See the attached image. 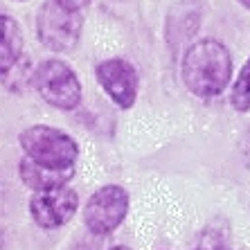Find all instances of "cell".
Wrapping results in <instances>:
<instances>
[{
    "instance_id": "obj_1",
    "label": "cell",
    "mask_w": 250,
    "mask_h": 250,
    "mask_svg": "<svg viewBox=\"0 0 250 250\" xmlns=\"http://www.w3.org/2000/svg\"><path fill=\"white\" fill-rule=\"evenodd\" d=\"M232 54L216 39L196 41L183 57V82L196 97H216L230 83Z\"/></svg>"
},
{
    "instance_id": "obj_2",
    "label": "cell",
    "mask_w": 250,
    "mask_h": 250,
    "mask_svg": "<svg viewBox=\"0 0 250 250\" xmlns=\"http://www.w3.org/2000/svg\"><path fill=\"white\" fill-rule=\"evenodd\" d=\"M18 145H21L27 160L43 165V167H75L77 158H79V146L75 140L63 131H59L54 126H45V124L27 126L18 135Z\"/></svg>"
},
{
    "instance_id": "obj_3",
    "label": "cell",
    "mask_w": 250,
    "mask_h": 250,
    "mask_svg": "<svg viewBox=\"0 0 250 250\" xmlns=\"http://www.w3.org/2000/svg\"><path fill=\"white\" fill-rule=\"evenodd\" d=\"M32 83L45 104L59 111H75L82 104V82L61 59H47L32 72Z\"/></svg>"
},
{
    "instance_id": "obj_4",
    "label": "cell",
    "mask_w": 250,
    "mask_h": 250,
    "mask_svg": "<svg viewBox=\"0 0 250 250\" xmlns=\"http://www.w3.org/2000/svg\"><path fill=\"white\" fill-rule=\"evenodd\" d=\"M83 18L79 12H68L57 2L47 0L36 18L39 41L52 52H70L79 43Z\"/></svg>"
},
{
    "instance_id": "obj_5",
    "label": "cell",
    "mask_w": 250,
    "mask_h": 250,
    "mask_svg": "<svg viewBox=\"0 0 250 250\" xmlns=\"http://www.w3.org/2000/svg\"><path fill=\"white\" fill-rule=\"evenodd\" d=\"M128 192L120 185L99 187L88 198L83 209V223L93 234H111L128 212Z\"/></svg>"
},
{
    "instance_id": "obj_6",
    "label": "cell",
    "mask_w": 250,
    "mask_h": 250,
    "mask_svg": "<svg viewBox=\"0 0 250 250\" xmlns=\"http://www.w3.org/2000/svg\"><path fill=\"white\" fill-rule=\"evenodd\" d=\"M77 208H79V196L68 185L47 192H34V196L29 198V214L36 226L45 230L65 226L75 216Z\"/></svg>"
},
{
    "instance_id": "obj_7",
    "label": "cell",
    "mask_w": 250,
    "mask_h": 250,
    "mask_svg": "<svg viewBox=\"0 0 250 250\" xmlns=\"http://www.w3.org/2000/svg\"><path fill=\"white\" fill-rule=\"evenodd\" d=\"M99 86L120 108H131L138 99V72L124 59H106L95 70Z\"/></svg>"
},
{
    "instance_id": "obj_8",
    "label": "cell",
    "mask_w": 250,
    "mask_h": 250,
    "mask_svg": "<svg viewBox=\"0 0 250 250\" xmlns=\"http://www.w3.org/2000/svg\"><path fill=\"white\" fill-rule=\"evenodd\" d=\"M18 174L21 181L34 189V192H47V189H57V187H65L77 174V165L75 167H65V169H54V167H43L36 165L27 158L21 160L18 165Z\"/></svg>"
},
{
    "instance_id": "obj_9",
    "label": "cell",
    "mask_w": 250,
    "mask_h": 250,
    "mask_svg": "<svg viewBox=\"0 0 250 250\" xmlns=\"http://www.w3.org/2000/svg\"><path fill=\"white\" fill-rule=\"evenodd\" d=\"M23 32L14 18L0 14V77L23 59Z\"/></svg>"
},
{
    "instance_id": "obj_10",
    "label": "cell",
    "mask_w": 250,
    "mask_h": 250,
    "mask_svg": "<svg viewBox=\"0 0 250 250\" xmlns=\"http://www.w3.org/2000/svg\"><path fill=\"white\" fill-rule=\"evenodd\" d=\"M230 102H232V106L237 111L241 113L250 111V59L244 63V68L239 70V77L234 79Z\"/></svg>"
},
{
    "instance_id": "obj_11",
    "label": "cell",
    "mask_w": 250,
    "mask_h": 250,
    "mask_svg": "<svg viewBox=\"0 0 250 250\" xmlns=\"http://www.w3.org/2000/svg\"><path fill=\"white\" fill-rule=\"evenodd\" d=\"M52 2H57L59 7H63L68 12H82L90 0H52Z\"/></svg>"
},
{
    "instance_id": "obj_12",
    "label": "cell",
    "mask_w": 250,
    "mask_h": 250,
    "mask_svg": "<svg viewBox=\"0 0 250 250\" xmlns=\"http://www.w3.org/2000/svg\"><path fill=\"white\" fill-rule=\"evenodd\" d=\"M2 244H5V234H2V230H0V248H2Z\"/></svg>"
},
{
    "instance_id": "obj_13",
    "label": "cell",
    "mask_w": 250,
    "mask_h": 250,
    "mask_svg": "<svg viewBox=\"0 0 250 250\" xmlns=\"http://www.w3.org/2000/svg\"><path fill=\"white\" fill-rule=\"evenodd\" d=\"M111 250H131V248H126V246H115V248H111Z\"/></svg>"
},
{
    "instance_id": "obj_14",
    "label": "cell",
    "mask_w": 250,
    "mask_h": 250,
    "mask_svg": "<svg viewBox=\"0 0 250 250\" xmlns=\"http://www.w3.org/2000/svg\"><path fill=\"white\" fill-rule=\"evenodd\" d=\"M239 2H241L244 7H248V9H250V0H239Z\"/></svg>"
},
{
    "instance_id": "obj_15",
    "label": "cell",
    "mask_w": 250,
    "mask_h": 250,
    "mask_svg": "<svg viewBox=\"0 0 250 250\" xmlns=\"http://www.w3.org/2000/svg\"><path fill=\"white\" fill-rule=\"evenodd\" d=\"M196 250H203V248H196Z\"/></svg>"
}]
</instances>
